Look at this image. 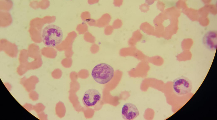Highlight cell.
I'll return each mask as SVG.
<instances>
[{
  "instance_id": "6da1fadb",
  "label": "cell",
  "mask_w": 217,
  "mask_h": 120,
  "mask_svg": "<svg viewBox=\"0 0 217 120\" xmlns=\"http://www.w3.org/2000/svg\"><path fill=\"white\" fill-rule=\"evenodd\" d=\"M42 37L45 45L49 47H54L62 42L63 33L61 28L57 25L50 24L43 29Z\"/></svg>"
},
{
  "instance_id": "7a4b0ae2",
  "label": "cell",
  "mask_w": 217,
  "mask_h": 120,
  "mask_svg": "<svg viewBox=\"0 0 217 120\" xmlns=\"http://www.w3.org/2000/svg\"><path fill=\"white\" fill-rule=\"evenodd\" d=\"M114 71L113 67L108 64L101 63L93 68L91 75L94 80L98 84H104L109 82L114 77Z\"/></svg>"
},
{
  "instance_id": "3957f363",
  "label": "cell",
  "mask_w": 217,
  "mask_h": 120,
  "mask_svg": "<svg viewBox=\"0 0 217 120\" xmlns=\"http://www.w3.org/2000/svg\"><path fill=\"white\" fill-rule=\"evenodd\" d=\"M172 87L175 92L180 96L189 93L192 89L191 81L184 76L180 77L174 79L173 82Z\"/></svg>"
},
{
  "instance_id": "277c9868",
  "label": "cell",
  "mask_w": 217,
  "mask_h": 120,
  "mask_svg": "<svg viewBox=\"0 0 217 120\" xmlns=\"http://www.w3.org/2000/svg\"><path fill=\"white\" fill-rule=\"evenodd\" d=\"M101 97V95L97 90L94 89H90L84 93L82 102L87 107H92L100 100Z\"/></svg>"
},
{
  "instance_id": "5b68a950",
  "label": "cell",
  "mask_w": 217,
  "mask_h": 120,
  "mask_svg": "<svg viewBox=\"0 0 217 120\" xmlns=\"http://www.w3.org/2000/svg\"><path fill=\"white\" fill-rule=\"evenodd\" d=\"M122 118L124 120H133L139 115L138 109L134 104L127 103L123 106L121 111Z\"/></svg>"
},
{
  "instance_id": "8992f818",
  "label": "cell",
  "mask_w": 217,
  "mask_h": 120,
  "mask_svg": "<svg viewBox=\"0 0 217 120\" xmlns=\"http://www.w3.org/2000/svg\"><path fill=\"white\" fill-rule=\"evenodd\" d=\"M204 44L207 48L211 50H215L217 46V36L216 34L208 33L203 38Z\"/></svg>"
}]
</instances>
